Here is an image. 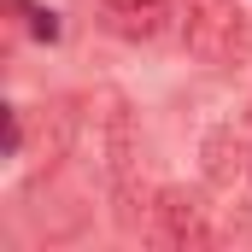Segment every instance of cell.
Returning <instances> with one entry per match:
<instances>
[{"label": "cell", "mask_w": 252, "mask_h": 252, "mask_svg": "<svg viewBox=\"0 0 252 252\" xmlns=\"http://www.w3.org/2000/svg\"><path fill=\"white\" fill-rule=\"evenodd\" d=\"M94 106H100V153H106V182L118 193V223L135 229L141 217H135V205H141V193H135V158H141V141H135V118H129V100L118 88H100L94 94Z\"/></svg>", "instance_id": "cell-1"}, {"label": "cell", "mask_w": 252, "mask_h": 252, "mask_svg": "<svg viewBox=\"0 0 252 252\" xmlns=\"http://www.w3.org/2000/svg\"><path fill=\"white\" fill-rule=\"evenodd\" d=\"M182 41L205 64H235L252 53V24H247V12H235L223 0H193L188 24H182Z\"/></svg>", "instance_id": "cell-2"}, {"label": "cell", "mask_w": 252, "mask_h": 252, "mask_svg": "<svg viewBox=\"0 0 252 252\" xmlns=\"http://www.w3.org/2000/svg\"><path fill=\"white\" fill-rule=\"evenodd\" d=\"M153 247H170V252H188V247H205L211 241V223H205V205L199 193L188 188H164L153 199Z\"/></svg>", "instance_id": "cell-3"}, {"label": "cell", "mask_w": 252, "mask_h": 252, "mask_svg": "<svg viewBox=\"0 0 252 252\" xmlns=\"http://www.w3.org/2000/svg\"><path fill=\"white\" fill-rule=\"evenodd\" d=\"M70 141H76V112L53 100V106H41V129H35V147H41V158L47 164H59L64 153H70Z\"/></svg>", "instance_id": "cell-4"}, {"label": "cell", "mask_w": 252, "mask_h": 252, "mask_svg": "<svg viewBox=\"0 0 252 252\" xmlns=\"http://www.w3.org/2000/svg\"><path fill=\"white\" fill-rule=\"evenodd\" d=\"M235 158H241V141H235L229 129H217V135L205 141V176H211V182H229V176H235Z\"/></svg>", "instance_id": "cell-5"}, {"label": "cell", "mask_w": 252, "mask_h": 252, "mask_svg": "<svg viewBox=\"0 0 252 252\" xmlns=\"http://www.w3.org/2000/svg\"><path fill=\"white\" fill-rule=\"evenodd\" d=\"M106 6L118 12V30H153L164 12V0H106Z\"/></svg>", "instance_id": "cell-6"}, {"label": "cell", "mask_w": 252, "mask_h": 252, "mask_svg": "<svg viewBox=\"0 0 252 252\" xmlns=\"http://www.w3.org/2000/svg\"><path fill=\"white\" fill-rule=\"evenodd\" d=\"M30 30H35L41 41H59V18H53V12H35V24H30Z\"/></svg>", "instance_id": "cell-7"}]
</instances>
